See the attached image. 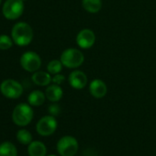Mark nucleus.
Segmentation results:
<instances>
[{"label": "nucleus", "mask_w": 156, "mask_h": 156, "mask_svg": "<svg viewBox=\"0 0 156 156\" xmlns=\"http://www.w3.org/2000/svg\"><path fill=\"white\" fill-rule=\"evenodd\" d=\"M28 153L30 156H46L47 148L43 142L34 140L28 145Z\"/></svg>", "instance_id": "nucleus-14"}, {"label": "nucleus", "mask_w": 156, "mask_h": 156, "mask_svg": "<svg viewBox=\"0 0 156 156\" xmlns=\"http://www.w3.org/2000/svg\"><path fill=\"white\" fill-rule=\"evenodd\" d=\"M24 12V1L22 0H6L2 14L9 20H15L21 17Z\"/></svg>", "instance_id": "nucleus-4"}, {"label": "nucleus", "mask_w": 156, "mask_h": 156, "mask_svg": "<svg viewBox=\"0 0 156 156\" xmlns=\"http://www.w3.org/2000/svg\"><path fill=\"white\" fill-rule=\"evenodd\" d=\"M45 93L41 92V90H34L32 91L28 97V103L32 107H40L45 102Z\"/></svg>", "instance_id": "nucleus-15"}, {"label": "nucleus", "mask_w": 156, "mask_h": 156, "mask_svg": "<svg viewBox=\"0 0 156 156\" xmlns=\"http://www.w3.org/2000/svg\"><path fill=\"white\" fill-rule=\"evenodd\" d=\"M33 115V109L30 104L20 103L15 107L12 112V120L16 125L25 127L31 122Z\"/></svg>", "instance_id": "nucleus-3"}, {"label": "nucleus", "mask_w": 156, "mask_h": 156, "mask_svg": "<svg viewBox=\"0 0 156 156\" xmlns=\"http://www.w3.org/2000/svg\"><path fill=\"white\" fill-rule=\"evenodd\" d=\"M1 1H2V0H0V4H1Z\"/></svg>", "instance_id": "nucleus-25"}, {"label": "nucleus", "mask_w": 156, "mask_h": 156, "mask_svg": "<svg viewBox=\"0 0 156 156\" xmlns=\"http://www.w3.org/2000/svg\"><path fill=\"white\" fill-rule=\"evenodd\" d=\"M83 156H98V155H97L96 151H93L92 149H87L84 151Z\"/></svg>", "instance_id": "nucleus-23"}, {"label": "nucleus", "mask_w": 156, "mask_h": 156, "mask_svg": "<svg viewBox=\"0 0 156 156\" xmlns=\"http://www.w3.org/2000/svg\"><path fill=\"white\" fill-rule=\"evenodd\" d=\"M45 96L46 98L54 103V102H58L59 100L62 99V96H63V91L62 89V87L59 85H49L45 90Z\"/></svg>", "instance_id": "nucleus-13"}, {"label": "nucleus", "mask_w": 156, "mask_h": 156, "mask_svg": "<svg viewBox=\"0 0 156 156\" xmlns=\"http://www.w3.org/2000/svg\"><path fill=\"white\" fill-rule=\"evenodd\" d=\"M14 41L12 38L8 35H0V50L6 51L12 47Z\"/></svg>", "instance_id": "nucleus-20"}, {"label": "nucleus", "mask_w": 156, "mask_h": 156, "mask_svg": "<svg viewBox=\"0 0 156 156\" xmlns=\"http://www.w3.org/2000/svg\"><path fill=\"white\" fill-rule=\"evenodd\" d=\"M62 63L61 62V60H51L48 65H47V71L51 73V74H56V73H60L62 70Z\"/></svg>", "instance_id": "nucleus-19"}, {"label": "nucleus", "mask_w": 156, "mask_h": 156, "mask_svg": "<svg viewBox=\"0 0 156 156\" xmlns=\"http://www.w3.org/2000/svg\"><path fill=\"white\" fill-rule=\"evenodd\" d=\"M60 60L64 67L68 69H76L84 63L85 55L80 50L68 48L62 52Z\"/></svg>", "instance_id": "nucleus-2"}, {"label": "nucleus", "mask_w": 156, "mask_h": 156, "mask_svg": "<svg viewBox=\"0 0 156 156\" xmlns=\"http://www.w3.org/2000/svg\"><path fill=\"white\" fill-rule=\"evenodd\" d=\"M22 1H27V0H22Z\"/></svg>", "instance_id": "nucleus-26"}, {"label": "nucleus", "mask_w": 156, "mask_h": 156, "mask_svg": "<svg viewBox=\"0 0 156 156\" xmlns=\"http://www.w3.org/2000/svg\"><path fill=\"white\" fill-rule=\"evenodd\" d=\"M64 81H65V76H64L63 74H61V73L53 74L52 79H51V83H52V84L59 85V86H61Z\"/></svg>", "instance_id": "nucleus-22"}, {"label": "nucleus", "mask_w": 156, "mask_h": 156, "mask_svg": "<svg viewBox=\"0 0 156 156\" xmlns=\"http://www.w3.org/2000/svg\"><path fill=\"white\" fill-rule=\"evenodd\" d=\"M49 156H56V155H49Z\"/></svg>", "instance_id": "nucleus-24"}, {"label": "nucleus", "mask_w": 156, "mask_h": 156, "mask_svg": "<svg viewBox=\"0 0 156 156\" xmlns=\"http://www.w3.org/2000/svg\"><path fill=\"white\" fill-rule=\"evenodd\" d=\"M96 40H97L96 34L90 29L81 30L77 33L75 38L76 44L78 45V47L83 50H87L92 48L96 42Z\"/></svg>", "instance_id": "nucleus-9"}, {"label": "nucleus", "mask_w": 156, "mask_h": 156, "mask_svg": "<svg viewBox=\"0 0 156 156\" xmlns=\"http://www.w3.org/2000/svg\"><path fill=\"white\" fill-rule=\"evenodd\" d=\"M82 6L87 12L96 14L101 10L102 1L101 0H82Z\"/></svg>", "instance_id": "nucleus-16"}, {"label": "nucleus", "mask_w": 156, "mask_h": 156, "mask_svg": "<svg viewBox=\"0 0 156 156\" xmlns=\"http://www.w3.org/2000/svg\"><path fill=\"white\" fill-rule=\"evenodd\" d=\"M57 129V120L51 115L42 117L36 125V130L41 136H50L54 133Z\"/></svg>", "instance_id": "nucleus-8"}, {"label": "nucleus", "mask_w": 156, "mask_h": 156, "mask_svg": "<svg viewBox=\"0 0 156 156\" xmlns=\"http://www.w3.org/2000/svg\"><path fill=\"white\" fill-rule=\"evenodd\" d=\"M17 140L23 145H29L32 141V135L27 129H20L17 132Z\"/></svg>", "instance_id": "nucleus-18"}, {"label": "nucleus", "mask_w": 156, "mask_h": 156, "mask_svg": "<svg viewBox=\"0 0 156 156\" xmlns=\"http://www.w3.org/2000/svg\"><path fill=\"white\" fill-rule=\"evenodd\" d=\"M68 82L73 89L80 90L87 86L88 79L85 72L81 70H74L69 74Z\"/></svg>", "instance_id": "nucleus-10"}, {"label": "nucleus", "mask_w": 156, "mask_h": 156, "mask_svg": "<svg viewBox=\"0 0 156 156\" xmlns=\"http://www.w3.org/2000/svg\"><path fill=\"white\" fill-rule=\"evenodd\" d=\"M0 156H18L17 147L10 141H4L0 144Z\"/></svg>", "instance_id": "nucleus-17"}, {"label": "nucleus", "mask_w": 156, "mask_h": 156, "mask_svg": "<svg viewBox=\"0 0 156 156\" xmlns=\"http://www.w3.org/2000/svg\"><path fill=\"white\" fill-rule=\"evenodd\" d=\"M52 76L49 72L37 71L31 76L32 82L39 87H48L51 83Z\"/></svg>", "instance_id": "nucleus-12"}, {"label": "nucleus", "mask_w": 156, "mask_h": 156, "mask_svg": "<svg viewBox=\"0 0 156 156\" xmlns=\"http://www.w3.org/2000/svg\"><path fill=\"white\" fill-rule=\"evenodd\" d=\"M20 62L21 67L29 73H35L39 71L41 66V59L40 55L31 51L24 52L21 55Z\"/></svg>", "instance_id": "nucleus-7"}, {"label": "nucleus", "mask_w": 156, "mask_h": 156, "mask_svg": "<svg viewBox=\"0 0 156 156\" xmlns=\"http://www.w3.org/2000/svg\"><path fill=\"white\" fill-rule=\"evenodd\" d=\"M48 111H49L50 115L55 117V116H58L61 113V108H60V106L58 104H56V102H54L53 104L49 106Z\"/></svg>", "instance_id": "nucleus-21"}, {"label": "nucleus", "mask_w": 156, "mask_h": 156, "mask_svg": "<svg viewBox=\"0 0 156 156\" xmlns=\"http://www.w3.org/2000/svg\"><path fill=\"white\" fill-rule=\"evenodd\" d=\"M0 91L7 98L17 99L23 94V87L17 80L7 79L4 80L0 85Z\"/></svg>", "instance_id": "nucleus-6"}, {"label": "nucleus", "mask_w": 156, "mask_h": 156, "mask_svg": "<svg viewBox=\"0 0 156 156\" xmlns=\"http://www.w3.org/2000/svg\"><path fill=\"white\" fill-rule=\"evenodd\" d=\"M89 92L95 98H103L108 93V87L101 79H94L89 84Z\"/></svg>", "instance_id": "nucleus-11"}, {"label": "nucleus", "mask_w": 156, "mask_h": 156, "mask_svg": "<svg viewBox=\"0 0 156 156\" xmlns=\"http://www.w3.org/2000/svg\"><path fill=\"white\" fill-rule=\"evenodd\" d=\"M78 148V141L73 136H63L57 142V151L61 156H74Z\"/></svg>", "instance_id": "nucleus-5"}, {"label": "nucleus", "mask_w": 156, "mask_h": 156, "mask_svg": "<svg viewBox=\"0 0 156 156\" xmlns=\"http://www.w3.org/2000/svg\"><path fill=\"white\" fill-rule=\"evenodd\" d=\"M33 36L34 33L30 25L23 21L16 23L11 30V38L14 43L20 47L29 45L32 41Z\"/></svg>", "instance_id": "nucleus-1"}]
</instances>
